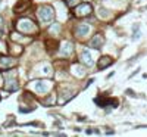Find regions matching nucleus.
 Wrapping results in <instances>:
<instances>
[{"instance_id": "1", "label": "nucleus", "mask_w": 147, "mask_h": 137, "mask_svg": "<svg viewBox=\"0 0 147 137\" xmlns=\"http://www.w3.org/2000/svg\"><path fill=\"white\" fill-rule=\"evenodd\" d=\"M16 27L21 33H25V34H31V33H37V25L31 21V19H19Z\"/></svg>"}, {"instance_id": "2", "label": "nucleus", "mask_w": 147, "mask_h": 137, "mask_svg": "<svg viewBox=\"0 0 147 137\" xmlns=\"http://www.w3.org/2000/svg\"><path fill=\"white\" fill-rule=\"evenodd\" d=\"M37 15H38V19L44 24L50 22L53 19V7L52 6H41L38 10H37Z\"/></svg>"}, {"instance_id": "3", "label": "nucleus", "mask_w": 147, "mask_h": 137, "mask_svg": "<svg viewBox=\"0 0 147 137\" xmlns=\"http://www.w3.org/2000/svg\"><path fill=\"white\" fill-rule=\"evenodd\" d=\"M91 10H93L91 5H88V3H81V5H77V7H75V15H77L78 18H84V16H88V15L91 14Z\"/></svg>"}, {"instance_id": "4", "label": "nucleus", "mask_w": 147, "mask_h": 137, "mask_svg": "<svg viewBox=\"0 0 147 137\" xmlns=\"http://www.w3.org/2000/svg\"><path fill=\"white\" fill-rule=\"evenodd\" d=\"M16 65V60L13 58H9V56H2L0 55V71H7L12 66Z\"/></svg>"}, {"instance_id": "5", "label": "nucleus", "mask_w": 147, "mask_h": 137, "mask_svg": "<svg viewBox=\"0 0 147 137\" xmlns=\"http://www.w3.org/2000/svg\"><path fill=\"white\" fill-rule=\"evenodd\" d=\"M96 102L99 103V106H107V105L113 106V108H116V106H118V102H116V100H113V99H106V97H102V99H96Z\"/></svg>"}, {"instance_id": "6", "label": "nucleus", "mask_w": 147, "mask_h": 137, "mask_svg": "<svg viewBox=\"0 0 147 137\" xmlns=\"http://www.w3.org/2000/svg\"><path fill=\"white\" fill-rule=\"evenodd\" d=\"M102 44H103V37H102V34H96L93 39L90 40V46L94 47V49L102 47Z\"/></svg>"}, {"instance_id": "7", "label": "nucleus", "mask_w": 147, "mask_h": 137, "mask_svg": "<svg viewBox=\"0 0 147 137\" xmlns=\"http://www.w3.org/2000/svg\"><path fill=\"white\" fill-rule=\"evenodd\" d=\"M112 62H113V59L112 58H109V56H103V58H100V60H99V68L100 69H105V68H107L109 65H112Z\"/></svg>"}, {"instance_id": "8", "label": "nucleus", "mask_w": 147, "mask_h": 137, "mask_svg": "<svg viewBox=\"0 0 147 137\" xmlns=\"http://www.w3.org/2000/svg\"><path fill=\"white\" fill-rule=\"evenodd\" d=\"M30 6V2H28V0H21V2H18L16 5H15V12H16V14H19V12H24V10H25L27 7Z\"/></svg>"}, {"instance_id": "9", "label": "nucleus", "mask_w": 147, "mask_h": 137, "mask_svg": "<svg viewBox=\"0 0 147 137\" xmlns=\"http://www.w3.org/2000/svg\"><path fill=\"white\" fill-rule=\"evenodd\" d=\"M81 56H82V58H81V60H82L87 66H91V65H93V59H91V55H90V52H88V50H84Z\"/></svg>"}, {"instance_id": "10", "label": "nucleus", "mask_w": 147, "mask_h": 137, "mask_svg": "<svg viewBox=\"0 0 147 137\" xmlns=\"http://www.w3.org/2000/svg\"><path fill=\"white\" fill-rule=\"evenodd\" d=\"M6 89H7L9 92L16 90V89H18V83H16V80H15V78H9V80H6Z\"/></svg>"}, {"instance_id": "11", "label": "nucleus", "mask_w": 147, "mask_h": 137, "mask_svg": "<svg viewBox=\"0 0 147 137\" xmlns=\"http://www.w3.org/2000/svg\"><path fill=\"white\" fill-rule=\"evenodd\" d=\"M35 89H37V92H38V93H46L49 90V85H47L46 81H37Z\"/></svg>"}, {"instance_id": "12", "label": "nucleus", "mask_w": 147, "mask_h": 137, "mask_svg": "<svg viewBox=\"0 0 147 137\" xmlns=\"http://www.w3.org/2000/svg\"><path fill=\"white\" fill-rule=\"evenodd\" d=\"M88 31H90L88 25H78L77 27V35H85V34H88Z\"/></svg>"}, {"instance_id": "13", "label": "nucleus", "mask_w": 147, "mask_h": 137, "mask_svg": "<svg viewBox=\"0 0 147 137\" xmlns=\"http://www.w3.org/2000/svg\"><path fill=\"white\" fill-rule=\"evenodd\" d=\"M62 52H63L65 55H71V53H72V44H71V43H66L65 47H62Z\"/></svg>"}, {"instance_id": "14", "label": "nucleus", "mask_w": 147, "mask_h": 137, "mask_svg": "<svg viewBox=\"0 0 147 137\" xmlns=\"http://www.w3.org/2000/svg\"><path fill=\"white\" fill-rule=\"evenodd\" d=\"M66 5L72 7L74 5H78V0H68V2H66Z\"/></svg>"}]
</instances>
